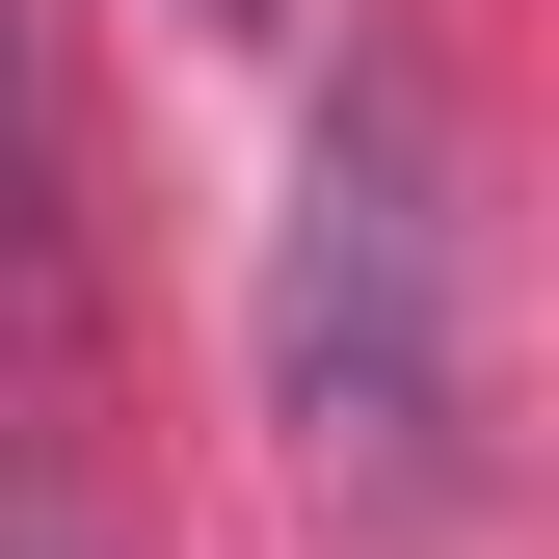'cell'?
<instances>
[{"instance_id": "6da1fadb", "label": "cell", "mask_w": 559, "mask_h": 559, "mask_svg": "<svg viewBox=\"0 0 559 559\" xmlns=\"http://www.w3.org/2000/svg\"><path fill=\"white\" fill-rule=\"evenodd\" d=\"M266 427L346 533H427L479 479V214H453V107L427 53H346L266 214Z\"/></svg>"}, {"instance_id": "7a4b0ae2", "label": "cell", "mask_w": 559, "mask_h": 559, "mask_svg": "<svg viewBox=\"0 0 559 559\" xmlns=\"http://www.w3.org/2000/svg\"><path fill=\"white\" fill-rule=\"evenodd\" d=\"M214 27H240V0H214Z\"/></svg>"}]
</instances>
